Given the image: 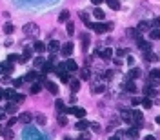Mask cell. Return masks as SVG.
<instances>
[{
    "label": "cell",
    "instance_id": "30",
    "mask_svg": "<svg viewBox=\"0 0 160 140\" xmlns=\"http://www.w3.org/2000/svg\"><path fill=\"white\" fill-rule=\"evenodd\" d=\"M13 31H15V26H13L11 22H5V24H4V33H5V35H11Z\"/></svg>",
    "mask_w": 160,
    "mask_h": 140
},
{
    "label": "cell",
    "instance_id": "20",
    "mask_svg": "<svg viewBox=\"0 0 160 140\" xmlns=\"http://www.w3.org/2000/svg\"><path fill=\"white\" fill-rule=\"evenodd\" d=\"M55 108H56V113L62 115V113L66 111V104H64V100H56V102H55Z\"/></svg>",
    "mask_w": 160,
    "mask_h": 140
},
{
    "label": "cell",
    "instance_id": "5",
    "mask_svg": "<svg viewBox=\"0 0 160 140\" xmlns=\"http://www.w3.org/2000/svg\"><path fill=\"white\" fill-rule=\"evenodd\" d=\"M66 113L67 115H77V117H86V109H82V108H69V109H66Z\"/></svg>",
    "mask_w": 160,
    "mask_h": 140
},
{
    "label": "cell",
    "instance_id": "28",
    "mask_svg": "<svg viewBox=\"0 0 160 140\" xmlns=\"http://www.w3.org/2000/svg\"><path fill=\"white\" fill-rule=\"evenodd\" d=\"M15 95H16V93H15L13 89H5V91L2 93V97H4L5 100H13V98H15Z\"/></svg>",
    "mask_w": 160,
    "mask_h": 140
},
{
    "label": "cell",
    "instance_id": "3",
    "mask_svg": "<svg viewBox=\"0 0 160 140\" xmlns=\"http://www.w3.org/2000/svg\"><path fill=\"white\" fill-rule=\"evenodd\" d=\"M38 31H40V29H38V26H36V24H33V22L26 24V26H24V29H22V33H24L26 36H31V38H33V36H36V35H38Z\"/></svg>",
    "mask_w": 160,
    "mask_h": 140
},
{
    "label": "cell",
    "instance_id": "22",
    "mask_svg": "<svg viewBox=\"0 0 160 140\" xmlns=\"http://www.w3.org/2000/svg\"><path fill=\"white\" fill-rule=\"evenodd\" d=\"M106 4H107L109 9H113V11H118V9H120V2H118V0H106Z\"/></svg>",
    "mask_w": 160,
    "mask_h": 140
},
{
    "label": "cell",
    "instance_id": "1",
    "mask_svg": "<svg viewBox=\"0 0 160 140\" xmlns=\"http://www.w3.org/2000/svg\"><path fill=\"white\" fill-rule=\"evenodd\" d=\"M24 140H46V137L40 131H36L35 128H27L24 133Z\"/></svg>",
    "mask_w": 160,
    "mask_h": 140
},
{
    "label": "cell",
    "instance_id": "49",
    "mask_svg": "<svg viewBox=\"0 0 160 140\" xmlns=\"http://www.w3.org/2000/svg\"><path fill=\"white\" fill-rule=\"evenodd\" d=\"M67 33H69V35H73V33H75V24H71V22L67 24Z\"/></svg>",
    "mask_w": 160,
    "mask_h": 140
},
{
    "label": "cell",
    "instance_id": "21",
    "mask_svg": "<svg viewBox=\"0 0 160 140\" xmlns=\"http://www.w3.org/2000/svg\"><path fill=\"white\" fill-rule=\"evenodd\" d=\"M16 108H18V104H16V102H9V104H5L4 111H5V113H15V111H16Z\"/></svg>",
    "mask_w": 160,
    "mask_h": 140
},
{
    "label": "cell",
    "instance_id": "63",
    "mask_svg": "<svg viewBox=\"0 0 160 140\" xmlns=\"http://www.w3.org/2000/svg\"><path fill=\"white\" fill-rule=\"evenodd\" d=\"M0 97H2V91H0Z\"/></svg>",
    "mask_w": 160,
    "mask_h": 140
},
{
    "label": "cell",
    "instance_id": "46",
    "mask_svg": "<svg viewBox=\"0 0 160 140\" xmlns=\"http://www.w3.org/2000/svg\"><path fill=\"white\" fill-rule=\"evenodd\" d=\"M58 124H60V126H66V124H67V118L64 117V113H62V115H58Z\"/></svg>",
    "mask_w": 160,
    "mask_h": 140
},
{
    "label": "cell",
    "instance_id": "41",
    "mask_svg": "<svg viewBox=\"0 0 160 140\" xmlns=\"http://www.w3.org/2000/svg\"><path fill=\"white\" fill-rule=\"evenodd\" d=\"M24 80H29V82H35V80H36V73H35V71H31V73H27Z\"/></svg>",
    "mask_w": 160,
    "mask_h": 140
},
{
    "label": "cell",
    "instance_id": "14",
    "mask_svg": "<svg viewBox=\"0 0 160 140\" xmlns=\"http://www.w3.org/2000/svg\"><path fill=\"white\" fill-rule=\"evenodd\" d=\"M46 87H47V91H49L51 95H56V93H58V87H56V84H55V82L46 80Z\"/></svg>",
    "mask_w": 160,
    "mask_h": 140
},
{
    "label": "cell",
    "instance_id": "48",
    "mask_svg": "<svg viewBox=\"0 0 160 140\" xmlns=\"http://www.w3.org/2000/svg\"><path fill=\"white\" fill-rule=\"evenodd\" d=\"M24 98H26V97H24V95H20V93H18V95H15V98H13V100H15V102H16V104H18V102H24Z\"/></svg>",
    "mask_w": 160,
    "mask_h": 140
},
{
    "label": "cell",
    "instance_id": "13",
    "mask_svg": "<svg viewBox=\"0 0 160 140\" xmlns=\"http://www.w3.org/2000/svg\"><path fill=\"white\" fill-rule=\"evenodd\" d=\"M149 27H151V22H148V20H142V22H138V31L140 33H144V31H149Z\"/></svg>",
    "mask_w": 160,
    "mask_h": 140
},
{
    "label": "cell",
    "instance_id": "39",
    "mask_svg": "<svg viewBox=\"0 0 160 140\" xmlns=\"http://www.w3.org/2000/svg\"><path fill=\"white\" fill-rule=\"evenodd\" d=\"M82 42H84V44H82V47H84V51H86V49H87V46H89V35H86V33H84V35H82Z\"/></svg>",
    "mask_w": 160,
    "mask_h": 140
},
{
    "label": "cell",
    "instance_id": "12",
    "mask_svg": "<svg viewBox=\"0 0 160 140\" xmlns=\"http://www.w3.org/2000/svg\"><path fill=\"white\" fill-rule=\"evenodd\" d=\"M122 120H124V122H128V124H133V111L124 109V111H122Z\"/></svg>",
    "mask_w": 160,
    "mask_h": 140
},
{
    "label": "cell",
    "instance_id": "25",
    "mask_svg": "<svg viewBox=\"0 0 160 140\" xmlns=\"http://www.w3.org/2000/svg\"><path fill=\"white\" fill-rule=\"evenodd\" d=\"M89 128V122H86L84 118H80L78 122H77V129H80V131H86Z\"/></svg>",
    "mask_w": 160,
    "mask_h": 140
},
{
    "label": "cell",
    "instance_id": "9",
    "mask_svg": "<svg viewBox=\"0 0 160 140\" xmlns=\"http://www.w3.org/2000/svg\"><path fill=\"white\" fill-rule=\"evenodd\" d=\"M46 47L49 49V53H51V55H55V53L60 49V42H56V40H51V42H49V46H46Z\"/></svg>",
    "mask_w": 160,
    "mask_h": 140
},
{
    "label": "cell",
    "instance_id": "19",
    "mask_svg": "<svg viewBox=\"0 0 160 140\" xmlns=\"http://www.w3.org/2000/svg\"><path fill=\"white\" fill-rule=\"evenodd\" d=\"M126 91H128V93H135V91H137V84H135V80H131V78L128 80V84H126Z\"/></svg>",
    "mask_w": 160,
    "mask_h": 140
},
{
    "label": "cell",
    "instance_id": "32",
    "mask_svg": "<svg viewBox=\"0 0 160 140\" xmlns=\"http://www.w3.org/2000/svg\"><path fill=\"white\" fill-rule=\"evenodd\" d=\"M69 84H71V91L73 93H77L80 89V80H69Z\"/></svg>",
    "mask_w": 160,
    "mask_h": 140
},
{
    "label": "cell",
    "instance_id": "24",
    "mask_svg": "<svg viewBox=\"0 0 160 140\" xmlns=\"http://www.w3.org/2000/svg\"><path fill=\"white\" fill-rule=\"evenodd\" d=\"M140 77H142V71H140V69L135 67V69L129 71V78H131V80H137V78H140Z\"/></svg>",
    "mask_w": 160,
    "mask_h": 140
},
{
    "label": "cell",
    "instance_id": "64",
    "mask_svg": "<svg viewBox=\"0 0 160 140\" xmlns=\"http://www.w3.org/2000/svg\"><path fill=\"white\" fill-rule=\"evenodd\" d=\"M78 140H84V138H78Z\"/></svg>",
    "mask_w": 160,
    "mask_h": 140
},
{
    "label": "cell",
    "instance_id": "2",
    "mask_svg": "<svg viewBox=\"0 0 160 140\" xmlns=\"http://www.w3.org/2000/svg\"><path fill=\"white\" fill-rule=\"evenodd\" d=\"M86 26L91 27V29H93L95 33H98V35H100V33H106V31H109V29L113 27V24H91V22H87Z\"/></svg>",
    "mask_w": 160,
    "mask_h": 140
},
{
    "label": "cell",
    "instance_id": "40",
    "mask_svg": "<svg viewBox=\"0 0 160 140\" xmlns=\"http://www.w3.org/2000/svg\"><path fill=\"white\" fill-rule=\"evenodd\" d=\"M58 77H60V80H62V82H69V80H71L67 71H62V73H58Z\"/></svg>",
    "mask_w": 160,
    "mask_h": 140
},
{
    "label": "cell",
    "instance_id": "31",
    "mask_svg": "<svg viewBox=\"0 0 160 140\" xmlns=\"http://www.w3.org/2000/svg\"><path fill=\"white\" fill-rule=\"evenodd\" d=\"M2 66H4V73H7V75H9V73H13V62H9V60H7V62H4Z\"/></svg>",
    "mask_w": 160,
    "mask_h": 140
},
{
    "label": "cell",
    "instance_id": "27",
    "mask_svg": "<svg viewBox=\"0 0 160 140\" xmlns=\"http://www.w3.org/2000/svg\"><path fill=\"white\" fill-rule=\"evenodd\" d=\"M144 95H146L148 98H153V97L157 95V91H155L153 87H149V86H146V87H144Z\"/></svg>",
    "mask_w": 160,
    "mask_h": 140
},
{
    "label": "cell",
    "instance_id": "33",
    "mask_svg": "<svg viewBox=\"0 0 160 140\" xmlns=\"http://www.w3.org/2000/svg\"><path fill=\"white\" fill-rule=\"evenodd\" d=\"M40 91H42V86H40V82H35V84L31 86V93H33V95H38Z\"/></svg>",
    "mask_w": 160,
    "mask_h": 140
},
{
    "label": "cell",
    "instance_id": "62",
    "mask_svg": "<svg viewBox=\"0 0 160 140\" xmlns=\"http://www.w3.org/2000/svg\"><path fill=\"white\" fill-rule=\"evenodd\" d=\"M64 140H71V138H67V137H66V138H64Z\"/></svg>",
    "mask_w": 160,
    "mask_h": 140
},
{
    "label": "cell",
    "instance_id": "57",
    "mask_svg": "<svg viewBox=\"0 0 160 140\" xmlns=\"http://www.w3.org/2000/svg\"><path fill=\"white\" fill-rule=\"evenodd\" d=\"M91 2H93V5H98V4H102L104 0H91Z\"/></svg>",
    "mask_w": 160,
    "mask_h": 140
},
{
    "label": "cell",
    "instance_id": "26",
    "mask_svg": "<svg viewBox=\"0 0 160 140\" xmlns=\"http://www.w3.org/2000/svg\"><path fill=\"white\" fill-rule=\"evenodd\" d=\"M53 64H55V62H51V60L44 62V66H42V73H44V75H46V73H49V71L53 69Z\"/></svg>",
    "mask_w": 160,
    "mask_h": 140
},
{
    "label": "cell",
    "instance_id": "50",
    "mask_svg": "<svg viewBox=\"0 0 160 140\" xmlns=\"http://www.w3.org/2000/svg\"><path fill=\"white\" fill-rule=\"evenodd\" d=\"M22 84H24V78H16V80L13 82V86H15V87H20Z\"/></svg>",
    "mask_w": 160,
    "mask_h": 140
},
{
    "label": "cell",
    "instance_id": "58",
    "mask_svg": "<svg viewBox=\"0 0 160 140\" xmlns=\"http://www.w3.org/2000/svg\"><path fill=\"white\" fill-rule=\"evenodd\" d=\"M144 140H157V137H153V135H148Z\"/></svg>",
    "mask_w": 160,
    "mask_h": 140
},
{
    "label": "cell",
    "instance_id": "8",
    "mask_svg": "<svg viewBox=\"0 0 160 140\" xmlns=\"http://www.w3.org/2000/svg\"><path fill=\"white\" fill-rule=\"evenodd\" d=\"M66 69L71 71V73H75V71H78V66H77V62H75L73 58H67V60H66Z\"/></svg>",
    "mask_w": 160,
    "mask_h": 140
},
{
    "label": "cell",
    "instance_id": "60",
    "mask_svg": "<svg viewBox=\"0 0 160 140\" xmlns=\"http://www.w3.org/2000/svg\"><path fill=\"white\" fill-rule=\"evenodd\" d=\"M0 73H4V66L2 64H0Z\"/></svg>",
    "mask_w": 160,
    "mask_h": 140
},
{
    "label": "cell",
    "instance_id": "44",
    "mask_svg": "<svg viewBox=\"0 0 160 140\" xmlns=\"http://www.w3.org/2000/svg\"><path fill=\"white\" fill-rule=\"evenodd\" d=\"M95 18L97 20H102L104 18V11L102 9H95Z\"/></svg>",
    "mask_w": 160,
    "mask_h": 140
},
{
    "label": "cell",
    "instance_id": "59",
    "mask_svg": "<svg viewBox=\"0 0 160 140\" xmlns=\"http://www.w3.org/2000/svg\"><path fill=\"white\" fill-rule=\"evenodd\" d=\"M155 120H157V124H158V126H160V115H158V117H157V118H155Z\"/></svg>",
    "mask_w": 160,
    "mask_h": 140
},
{
    "label": "cell",
    "instance_id": "29",
    "mask_svg": "<svg viewBox=\"0 0 160 140\" xmlns=\"http://www.w3.org/2000/svg\"><path fill=\"white\" fill-rule=\"evenodd\" d=\"M66 20H69V11H67V9H64V11L58 15V22H60V24L66 22Z\"/></svg>",
    "mask_w": 160,
    "mask_h": 140
},
{
    "label": "cell",
    "instance_id": "16",
    "mask_svg": "<svg viewBox=\"0 0 160 140\" xmlns=\"http://www.w3.org/2000/svg\"><path fill=\"white\" fill-rule=\"evenodd\" d=\"M106 91V87L102 86V84H93V87H91V93L93 95H100V93H104Z\"/></svg>",
    "mask_w": 160,
    "mask_h": 140
},
{
    "label": "cell",
    "instance_id": "11",
    "mask_svg": "<svg viewBox=\"0 0 160 140\" xmlns=\"http://www.w3.org/2000/svg\"><path fill=\"white\" fill-rule=\"evenodd\" d=\"M149 80H151L153 84H160V69H153V71L149 73Z\"/></svg>",
    "mask_w": 160,
    "mask_h": 140
},
{
    "label": "cell",
    "instance_id": "36",
    "mask_svg": "<svg viewBox=\"0 0 160 140\" xmlns=\"http://www.w3.org/2000/svg\"><path fill=\"white\" fill-rule=\"evenodd\" d=\"M89 73H91V71H89L87 67H84V69H80V77H82L84 80H89V78H91V75H89Z\"/></svg>",
    "mask_w": 160,
    "mask_h": 140
},
{
    "label": "cell",
    "instance_id": "51",
    "mask_svg": "<svg viewBox=\"0 0 160 140\" xmlns=\"http://www.w3.org/2000/svg\"><path fill=\"white\" fill-rule=\"evenodd\" d=\"M16 122H18V118H15V117H13V118H9V122H7V126H5V128H11V126H15Z\"/></svg>",
    "mask_w": 160,
    "mask_h": 140
},
{
    "label": "cell",
    "instance_id": "55",
    "mask_svg": "<svg viewBox=\"0 0 160 140\" xmlns=\"http://www.w3.org/2000/svg\"><path fill=\"white\" fill-rule=\"evenodd\" d=\"M126 53H128V51H126V49H118V51H117V55H118V56H124V55H126Z\"/></svg>",
    "mask_w": 160,
    "mask_h": 140
},
{
    "label": "cell",
    "instance_id": "6",
    "mask_svg": "<svg viewBox=\"0 0 160 140\" xmlns=\"http://www.w3.org/2000/svg\"><path fill=\"white\" fill-rule=\"evenodd\" d=\"M137 44H138V47H140L144 53H148V51H151V49H153V46H151L148 40H142V38H138V40H137Z\"/></svg>",
    "mask_w": 160,
    "mask_h": 140
},
{
    "label": "cell",
    "instance_id": "23",
    "mask_svg": "<svg viewBox=\"0 0 160 140\" xmlns=\"http://www.w3.org/2000/svg\"><path fill=\"white\" fill-rule=\"evenodd\" d=\"M33 47H35V51H36V53H44V51L47 49V47H46V44H44V42H38V40L35 42V46H33Z\"/></svg>",
    "mask_w": 160,
    "mask_h": 140
},
{
    "label": "cell",
    "instance_id": "38",
    "mask_svg": "<svg viewBox=\"0 0 160 140\" xmlns=\"http://www.w3.org/2000/svg\"><path fill=\"white\" fill-rule=\"evenodd\" d=\"M2 137H4L5 140H11V138H13V131H11L9 128H5V129L2 131Z\"/></svg>",
    "mask_w": 160,
    "mask_h": 140
},
{
    "label": "cell",
    "instance_id": "43",
    "mask_svg": "<svg viewBox=\"0 0 160 140\" xmlns=\"http://www.w3.org/2000/svg\"><path fill=\"white\" fill-rule=\"evenodd\" d=\"M89 128H91V129H93V131H95V133H100V129H102V128H100V124H98V122H93V124H89Z\"/></svg>",
    "mask_w": 160,
    "mask_h": 140
},
{
    "label": "cell",
    "instance_id": "61",
    "mask_svg": "<svg viewBox=\"0 0 160 140\" xmlns=\"http://www.w3.org/2000/svg\"><path fill=\"white\" fill-rule=\"evenodd\" d=\"M109 140H120V138H118V137H111Z\"/></svg>",
    "mask_w": 160,
    "mask_h": 140
},
{
    "label": "cell",
    "instance_id": "56",
    "mask_svg": "<svg viewBox=\"0 0 160 140\" xmlns=\"http://www.w3.org/2000/svg\"><path fill=\"white\" fill-rule=\"evenodd\" d=\"M133 62H135V58H133V56H128V64L133 66Z\"/></svg>",
    "mask_w": 160,
    "mask_h": 140
},
{
    "label": "cell",
    "instance_id": "37",
    "mask_svg": "<svg viewBox=\"0 0 160 140\" xmlns=\"http://www.w3.org/2000/svg\"><path fill=\"white\" fill-rule=\"evenodd\" d=\"M142 106H144L146 109H151V108H153V100L146 97V98H142Z\"/></svg>",
    "mask_w": 160,
    "mask_h": 140
},
{
    "label": "cell",
    "instance_id": "4",
    "mask_svg": "<svg viewBox=\"0 0 160 140\" xmlns=\"http://www.w3.org/2000/svg\"><path fill=\"white\" fill-rule=\"evenodd\" d=\"M133 124H135V128H142L144 126V115L140 113V111H133Z\"/></svg>",
    "mask_w": 160,
    "mask_h": 140
},
{
    "label": "cell",
    "instance_id": "17",
    "mask_svg": "<svg viewBox=\"0 0 160 140\" xmlns=\"http://www.w3.org/2000/svg\"><path fill=\"white\" fill-rule=\"evenodd\" d=\"M18 120H20L22 124H29V122L33 120V115H31V113H22V115L18 117Z\"/></svg>",
    "mask_w": 160,
    "mask_h": 140
},
{
    "label": "cell",
    "instance_id": "42",
    "mask_svg": "<svg viewBox=\"0 0 160 140\" xmlns=\"http://www.w3.org/2000/svg\"><path fill=\"white\" fill-rule=\"evenodd\" d=\"M151 27H153V29H160V16H155V18H153Z\"/></svg>",
    "mask_w": 160,
    "mask_h": 140
},
{
    "label": "cell",
    "instance_id": "45",
    "mask_svg": "<svg viewBox=\"0 0 160 140\" xmlns=\"http://www.w3.org/2000/svg\"><path fill=\"white\" fill-rule=\"evenodd\" d=\"M33 64H35V67H42V66H44V58H40V56H38V58H35V62H33Z\"/></svg>",
    "mask_w": 160,
    "mask_h": 140
},
{
    "label": "cell",
    "instance_id": "15",
    "mask_svg": "<svg viewBox=\"0 0 160 140\" xmlns=\"http://www.w3.org/2000/svg\"><path fill=\"white\" fill-rule=\"evenodd\" d=\"M138 133H140V131H138V128H135V126H133V128H129V129L126 131V137H129V138H138Z\"/></svg>",
    "mask_w": 160,
    "mask_h": 140
},
{
    "label": "cell",
    "instance_id": "34",
    "mask_svg": "<svg viewBox=\"0 0 160 140\" xmlns=\"http://www.w3.org/2000/svg\"><path fill=\"white\" fill-rule=\"evenodd\" d=\"M35 118H36V122H38L40 126H44V124L47 122V120H46V115H44V113H36V115H35Z\"/></svg>",
    "mask_w": 160,
    "mask_h": 140
},
{
    "label": "cell",
    "instance_id": "35",
    "mask_svg": "<svg viewBox=\"0 0 160 140\" xmlns=\"http://www.w3.org/2000/svg\"><path fill=\"white\" fill-rule=\"evenodd\" d=\"M149 38L151 40H160V29H151L149 31Z\"/></svg>",
    "mask_w": 160,
    "mask_h": 140
},
{
    "label": "cell",
    "instance_id": "47",
    "mask_svg": "<svg viewBox=\"0 0 160 140\" xmlns=\"http://www.w3.org/2000/svg\"><path fill=\"white\" fill-rule=\"evenodd\" d=\"M18 58H20V55H9V56H7L9 62H18Z\"/></svg>",
    "mask_w": 160,
    "mask_h": 140
},
{
    "label": "cell",
    "instance_id": "18",
    "mask_svg": "<svg viewBox=\"0 0 160 140\" xmlns=\"http://www.w3.org/2000/svg\"><path fill=\"white\" fill-rule=\"evenodd\" d=\"M144 60H148V62H157L158 56H157L153 51H148V53H144Z\"/></svg>",
    "mask_w": 160,
    "mask_h": 140
},
{
    "label": "cell",
    "instance_id": "53",
    "mask_svg": "<svg viewBox=\"0 0 160 140\" xmlns=\"http://www.w3.org/2000/svg\"><path fill=\"white\" fill-rule=\"evenodd\" d=\"M138 104H142V98H133L131 100V106H138Z\"/></svg>",
    "mask_w": 160,
    "mask_h": 140
},
{
    "label": "cell",
    "instance_id": "52",
    "mask_svg": "<svg viewBox=\"0 0 160 140\" xmlns=\"http://www.w3.org/2000/svg\"><path fill=\"white\" fill-rule=\"evenodd\" d=\"M80 18H82V20H84L86 24L89 22V15H87V13H80Z\"/></svg>",
    "mask_w": 160,
    "mask_h": 140
},
{
    "label": "cell",
    "instance_id": "7",
    "mask_svg": "<svg viewBox=\"0 0 160 140\" xmlns=\"http://www.w3.org/2000/svg\"><path fill=\"white\" fill-rule=\"evenodd\" d=\"M60 51H62L64 56H69V55L73 53V42H66V44L60 47Z\"/></svg>",
    "mask_w": 160,
    "mask_h": 140
},
{
    "label": "cell",
    "instance_id": "54",
    "mask_svg": "<svg viewBox=\"0 0 160 140\" xmlns=\"http://www.w3.org/2000/svg\"><path fill=\"white\" fill-rule=\"evenodd\" d=\"M80 138H84V140H89V138H91V133H87V131H86V133H84V135H82Z\"/></svg>",
    "mask_w": 160,
    "mask_h": 140
},
{
    "label": "cell",
    "instance_id": "10",
    "mask_svg": "<svg viewBox=\"0 0 160 140\" xmlns=\"http://www.w3.org/2000/svg\"><path fill=\"white\" fill-rule=\"evenodd\" d=\"M98 55H100V58H102V60H111V56H113V49H111V47H106V49H104V51H100Z\"/></svg>",
    "mask_w": 160,
    "mask_h": 140
}]
</instances>
